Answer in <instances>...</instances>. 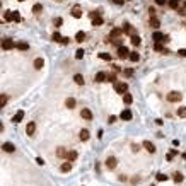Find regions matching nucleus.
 <instances>
[{"mask_svg": "<svg viewBox=\"0 0 186 186\" xmlns=\"http://www.w3.org/2000/svg\"><path fill=\"white\" fill-rule=\"evenodd\" d=\"M152 39L156 41V43H167L169 41V36H166V34H162V32H159V31H154V34H152Z\"/></svg>", "mask_w": 186, "mask_h": 186, "instance_id": "f257e3e1", "label": "nucleus"}, {"mask_svg": "<svg viewBox=\"0 0 186 186\" xmlns=\"http://www.w3.org/2000/svg\"><path fill=\"white\" fill-rule=\"evenodd\" d=\"M183 99V94L179 92V91H171L169 94H167V101L169 103H179Z\"/></svg>", "mask_w": 186, "mask_h": 186, "instance_id": "f03ea898", "label": "nucleus"}, {"mask_svg": "<svg viewBox=\"0 0 186 186\" xmlns=\"http://www.w3.org/2000/svg\"><path fill=\"white\" fill-rule=\"evenodd\" d=\"M115 91H116L118 94L125 96V94L128 92V84H126V82H118V84H115Z\"/></svg>", "mask_w": 186, "mask_h": 186, "instance_id": "7ed1b4c3", "label": "nucleus"}, {"mask_svg": "<svg viewBox=\"0 0 186 186\" xmlns=\"http://www.w3.org/2000/svg\"><path fill=\"white\" fill-rule=\"evenodd\" d=\"M14 48H15V43H14L10 38H5V39H2V50L9 51V50H14Z\"/></svg>", "mask_w": 186, "mask_h": 186, "instance_id": "20e7f679", "label": "nucleus"}, {"mask_svg": "<svg viewBox=\"0 0 186 186\" xmlns=\"http://www.w3.org/2000/svg\"><path fill=\"white\" fill-rule=\"evenodd\" d=\"M118 56H120L121 60H126V58H130V51L126 50V46H120V48H118Z\"/></svg>", "mask_w": 186, "mask_h": 186, "instance_id": "39448f33", "label": "nucleus"}, {"mask_svg": "<svg viewBox=\"0 0 186 186\" xmlns=\"http://www.w3.org/2000/svg\"><path fill=\"white\" fill-rule=\"evenodd\" d=\"M2 150H3V152H9V154H14V152H15V147H14V144L5 142V144H2Z\"/></svg>", "mask_w": 186, "mask_h": 186, "instance_id": "423d86ee", "label": "nucleus"}, {"mask_svg": "<svg viewBox=\"0 0 186 186\" xmlns=\"http://www.w3.org/2000/svg\"><path fill=\"white\" fill-rule=\"evenodd\" d=\"M70 14H72V17H75V19H80V17H82V9H80L79 5H75V7H72Z\"/></svg>", "mask_w": 186, "mask_h": 186, "instance_id": "0eeeda50", "label": "nucleus"}, {"mask_svg": "<svg viewBox=\"0 0 186 186\" xmlns=\"http://www.w3.org/2000/svg\"><path fill=\"white\" fill-rule=\"evenodd\" d=\"M80 116H82L84 120H87V121H91V120H92V111H91L89 108H84V109L80 111Z\"/></svg>", "mask_w": 186, "mask_h": 186, "instance_id": "6e6552de", "label": "nucleus"}, {"mask_svg": "<svg viewBox=\"0 0 186 186\" xmlns=\"http://www.w3.org/2000/svg\"><path fill=\"white\" fill-rule=\"evenodd\" d=\"M34 132H36V123H34V121H29V123H27V126H26V133H27L29 137H32V135H34Z\"/></svg>", "mask_w": 186, "mask_h": 186, "instance_id": "1a4fd4ad", "label": "nucleus"}, {"mask_svg": "<svg viewBox=\"0 0 186 186\" xmlns=\"http://www.w3.org/2000/svg\"><path fill=\"white\" fill-rule=\"evenodd\" d=\"M142 145L145 147V150H147V152H150V154H156V145H154L152 142H149V140H145V142H144Z\"/></svg>", "mask_w": 186, "mask_h": 186, "instance_id": "9d476101", "label": "nucleus"}, {"mask_svg": "<svg viewBox=\"0 0 186 186\" xmlns=\"http://www.w3.org/2000/svg\"><path fill=\"white\" fill-rule=\"evenodd\" d=\"M116 164H118L116 157H108V161H106V166H108V169H109V171H113V169L116 167Z\"/></svg>", "mask_w": 186, "mask_h": 186, "instance_id": "9b49d317", "label": "nucleus"}, {"mask_svg": "<svg viewBox=\"0 0 186 186\" xmlns=\"http://www.w3.org/2000/svg\"><path fill=\"white\" fill-rule=\"evenodd\" d=\"M15 48L21 50V51H27V50H29V43H26V41H17V43H15Z\"/></svg>", "mask_w": 186, "mask_h": 186, "instance_id": "f8f14e48", "label": "nucleus"}, {"mask_svg": "<svg viewBox=\"0 0 186 186\" xmlns=\"http://www.w3.org/2000/svg\"><path fill=\"white\" fill-rule=\"evenodd\" d=\"M132 116H133V115H132V111H130V109H125V111H121V115H120V118H121L123 121H130V120H132Z\"/></svg>", "mask_w": 186, "mask_h": 186, "instance_id": "ddd939ff", "label": "nucleus"}, {"mask_svg": "<svg viewBox=\"0 0 186 186\" xmlns=\"http://www.w3.org/2000/svg\"><path fill=\"white\" fill-rule=\"evenodd\" d=\"M89 137H91V133H89V130H80V133H79V138L82 140V142H87L89 140Z\"/></svg>", "mask_w": 186, "mask_h": 186, "instance_id": "4468645a", "label": "nucleus"}, {"mask_svg": "<svg viewBox=\"0 0 186 186\" xmlns=\"http://www.w3.org/2000/svg\"><path fill=\"white\" fill-rule=\"evenodd\" d=\"M94 80H96V82H104V80H108V75H106L104 72H97L96 77H94Z\"/></svg>", "mask_w": 186, "mask_h": 186, "instance_id": "2eb2a0df", "label": "nucleus"}, {"mask_svg": "<svg viewBox=\"0 0 186 186\" xmlns=\"http://www.w3.org/2000/svg\"><path fill=\"white\" fill-rule=\"evenodd\" d=\"M130 39H132V44H133V46H140V44H142V39H140V36H137V34H132Z\"/></svg>", "mask_w": 186, "mask_h": 186, "instance_id": "dca6fc26", "label": "nucleus"}, {"mask_svg": "<svg viewBox=\"0 0 186 186\" xmlns=\"http://www.w3.org/2000/svg\"><path fill=\"white\" fill-rule=\"evenodd\" d=\"M73 80H75V84H77V85H84V82H85L82 73H75V75H73Z\"/></svg>", "mask_w": 186, "mask_h": 186, "instance_id": "f3484780", "label": "nucleus"}, {"mask_svg": "<svg viewBox=\"0 0 186 186\" xmlns=\"http://www.w3.org/2000/svg\"><path fill=\"white\" fill-rule=\"evenodd\" d=\"M22 118H24V111L21 109V111H17V113L14 115V118H12V121H14V123H19V121H22Z\"/></svg>", "mask_w": 186, "mask_h": 186, "instance_id": "a211bd4d", "label": "nucleus"}, {"mask_svg": "<svg viewBox=\"0 0 186 186\" xmlns=\"http://www.w3.org/2000/svg\"><path fill=\"white\" fill-rule=\"evenodd\" d=\"M60 171H62V173H70V171H72V162H63V164L60 166Z\"/></svg>", "mask_w": 186, "mask_h": 186, "instance_id": "6ab92c4d", "label": "nucleus"}, {"mask_svg": "<svg viewBox=\"0 0 186 186\" xmlns=\"http://www.w3.org/2000/svg\"><path fill=\"white\" fill-rule=\"evenodd\" d=\"M121 32H123V29H118V27L111 29V39H116V38H120V36H121Z\"/></svg>", "mask_w": 186, "mask_h": 186, "instance_id": "aec40b11", "label": "nucleus"}, {"mask_svg": "<svg viewBox=\"0 0 186 186\" xmlns=\"http://www.w3.org/2000/svg\"><path fill=\"white\" fill-rule=\"evenodd\" d=\"M43 67H44V60H43V58H36V60H34V68H36V70H41Z\"/></svg>", "mask_w": 186, "mask_h": 186, "instance_id": "412c9836", "label": "nucleus"}, {"mask_svg": "<svg viewBox=\"0 0 186 186\" xmlns=\"http://www.w3.org/2000/svg\"><path fill=\"white\" fill-rule=\"evenodd\" d=\"M179 3H181V0H169L167 2V5L171 9H174V10H179Z\"/></svg>", "mask_w": 186, "mask_h": 186, "instance_id": "4be33fe9", "label": "nucleus"}, {"mask_svg": "<svg viewBox=\"0 0 186 186\" xmlns=\"http://www.w3.org/2000/svg\"><path fill=\"white\" fill-rule=\"evenodd\" d=\"M85 38H87V34H85L84 31H79V32L75 34V39H77L79 43H82V41H85Z\"/></svg>", "mask_w": 186, "mask_h": 186, "instance_id": "5701e85b", "label": "nucleus"}, {"mask_svg": "<svg viewBox=\"0 0 186 186\" xmlns=\"http://www.w3.org/2000/svg\"><path fill=\"white\" fill-rule=\"evenodd\" d=\"M75 104H77V103H75V99H73V97H68V99L65 101V106H67L68 109H73V108H75Z\"/></svg>", "mask_w": 186, "mask_h": 186, "instance_id": "b1692460", "label": "nucleus"}, {"mask_svg": "<svg viewBox=\"0 0 186 186\" xmlns=\"http://www.w3.org/2000/svg\"><path fill=\"white\" fill-rule=\"evenodd\" d=\"M32 12H34L36 15H39V14L43 12V5H41V3H34V5H32Z\"/></svg>", "mask_w": 186, "mask_h": 186, "instance_id": "393cba45", "label": "nucleus"}, {"mask_svg": "<svg viewBox=\"0 0 186 186\" xmlns=\"http://www.w3.org/2000/svg\"><path fill=\"white\" fill-rule=\"evenodd\" d=\"M156 179H157V181H161V183H164V181H169V176H167V174L159 173V174H156Z\"/></svg>", "mask_w": 186, "mask_h": 186, "instance_id": "a878e982", "label": "nucleus"}, {"mask_svg": "<svg viewBox=\"0 0 186 186\" xmlns=\"http://www.w3.org/2000/svg\"><path fill=\"white\" fill-rule=\"evenodd\" d=\"M150 26H152L154 29H157V27L161 26V21H159L157 17H150Z\"/></svg>", "mask_w": 186, "mask_h": 186, "instance_id": "bb28decb", "label": "nucleus"}, {"mask_svg": "<svg viewBox=\"0 0 186 186\" xmlns=\"http://www.w3.org/2000/svg\"><path fill=\"white\" fill-rule=\"evenodd\" d=\"M99 58L104 60V62H113V56L109 53H99Z\"/></svg>", "mask_w": 186, "mask_h": 186, "instance_id": "cd10ccee", "label": "nucleus"}, {"mask_svg": "<svg viewBox=\"0 0 186 186\" xmlns=\"http://www.w3.org/2000/svg\"><path fill=\"white\" fill-rule=\"evenodd\" d=\"M183 181H185V176H183L181 173H174V183L179 185V183H183Z\"/></svg>", "mask_w": 186, "mask_h": 186, "instance_id": "c85d7f7f", "label": "nucleus"}, {"mask_svg": "<svg viewBox=\"0 0 186 186\" xmlns=\"http://www.w3.org/2000/svg\"><path fill=\"white\" fill-rule=\"evenodd\" d=\"M176 115H178L179 118H186V108H185V106H179L178 111H176Z\"/></svg>", "mask_w": 186, "mask_h": 186, "instance_id": "c756f323", "label": "nucleus"}, {"mask_svg": "<svg viewBox=\"0 0 186 186\" xmlns=\"http://www.w3.org/2000/svg\"><path fill=\"white\" fill-rule=\"evenodd\" d=\"M103 24H104L103 17H96V19H92V26H94V27H97V26H103Z\"/></svg>", "mask_w": 186, "mask_h": 186, "instance_id": "7c9ffc66", "label": "nucleus"}, {"mask_svg": "<svg viewBox=\"0 0 186 186\" xmlns=\"http://www.w3.org/2000/svg\"><path fill=\"white\" fill-rule=\"evenodd\" d=\"M132 101H133L132 94H130V92H126V94L123 96V103H125V104H132Z\"/></svg>", "mask_w": 186, "mask_h": 186, "instance_id": "2f4dec72", "label": "nucleus"}, {"mask_svg": "<svg viewBox=\"0 0 186 186\" xmlns=\"http://www.w3.org/2000/svg\"><path fill=\"white\" fill-rule=\"evenodd\" d=\"M67 159H68V162H72V161H75V159H77V152H75V150H72V152H68V154H67Z\"/></svg>", "mask_w": 186, "mask_h": 186, "instance_id": "473e14b6", "label": "nucleus"}, {"mask_svg": "<svg viewBox=\"0 0 186 186\" xmlns=\"http://www.w3.org/2000/svg\"><path fill=\"white\" fill-rule=\"evenodd\" d=\"M19 21H21V14L17 10H14L12 12V22H19Z\"/></svg>", "mask_w": 186, "mask_h": 186, "instance_id": "72a5a7b5", "label": "nucleus"}, {"mask_svg": "<svg viewBox=\"0 0 186 186\" xmlns=\"http://www.w3.org/2000/svg\"><path fill=\"white\" fill-rule=\"evenodd\" d=\"M51 39H53V41L62 43V39H63V38H62V34H60V32H53V34H51Z\"/></svg>", "mask_w": 186, "mask_h": 186, "instance_id": "f704fd0d", "label": "nucleus"}, {"mask_svg": "<svg viewBox=\"0 0 186 186\" xmlns=\"http://www.w3.org/2000/svg\"><path fill=\"white\" fill-rule=\"evenodd\" d=\"M130 60H132V62H138V60H140V55H138L137 51H132V53H130Z\"/></svg>", "mask_w": 186, "mask_h": 186, "instance_id": "c9c22d12", "label": "nucleus"}, {"mask_svg": "<svg viewBox=\"0 0 186 186\" xmlns=\"http://www.w3.org/2000/svg\"><path fill=\"white\" fill-rule=\"evenodd\" d=\"M75 58H77V60H82V58H84V50H82V48H79V50L75 51Z\"/></svg>", "mask_w": 186, "mask_h": 186, "instance_id": "e433bc0d", "label": "nucleus"}, {"mask_svg": "<svg viewBox=\"0 0 186 186\" xmlns=\"http://www.w3.org/2000/svg\"><path fill=\"white\" fill-rule=\"evenodd\" d=\"M53 24H55L56 27H60V26L63 24V19H62V17H55V19H53Z\"/></svg>", "mask_w": 186, "mask_h": 186, "instance_id": "4c0bfd02", "label": "nucleus"}, {"mask_svg": "<svg viewBox=\"0 0 186 186\" xmlns=\"http://www.w3.org/2000/svg\"><path fill=\"white\" fill-rule=\"evenodd\" d=\"M56 156H58V157H63V159H67V152H65L63 149H56Z\"/></svg>", "mask_w": 186, "mask_h": 186, "instance_id": "58836bf2", "label": "nucleus"}, {"mask_svg": "<svg viewBox=\"0 0 186 186\" xmlns=\"http://www.w3.org/2000/svg\"><path fill=\"white\" fill-rule=\"evenodd\" d=\"M154 50H156V51H164L162 43H156V44H154Z\"/></svg>", "mask_w": 186, "mask_h": 186, "instance_id": "ea45409f", "label": "nucleus"}, {"mask_svg": "<svg viewBox=\"0 0 186 186\" xmlns=\"http://www.w3.org/2000/svg\"><path fill=\"white\" fill-rule=\"evenodd\" d=\"M5 104H7V96H5V94H2V96H0V106L3 108Z\"/></svg>", "mask_w": 186, "mask_h": 186, "instance_id": "a19ab883", "label": "nucleus"}, {"mask_svg": "<svg viewBox=\"0 0 186 186\" xmlns=\"http://www.w3.org/2000/svg\"><path fill=\"white\" fill-rule=\"evenodd\" d=\"M96 17H101V10H94V12H91V19H96Z\"/></svg>", "mask_w": 186, "mask_h": 186, "instance_id": "79ce46f5", "label": "nucleus"}, {"mask_svg": "<svg viewBox=\"0 0 186 186\" xmlns=\"http://www.w3.org/2000/svg\"><path fill=\"white\" fill-rule=\"evenodd\" d=\"M3 17H5V21H7V22H12V12H9V10H7Z\"/></svg>", "mask_w": 186, "mask_h": 186, "instance_id": "37998d69", "label": "nucleus"}, {"mask_svg": "<svg viewBox=\"0 0 186 186\" xmlns=\"http://www.w3.org/2000/svg\"><path fill=\"white\" fill-rule=\"evenodd\" d=\"M108 80H109V82H113V84H118V80H116V75H115V73L108 75Z\"/></svg>", "mask_w": 186, "mask_h": 186, "instance_id": "c03bdc74", "label": "nucleus"}, {"mask_svg": "<svg viewBox=\"0 0 186 186\" xmlns=\"http://www.w3.org/2000/svg\"><path fill=\"white\" fill-rule=\"evenodd\" d=\"M123 31H125V32H130V31H132V26H130L128 22H125V24H123Z\"/></svg>", "mask_w": 186, "mask_h": 186, "instance_id": "a18cd8bd", "label": "nucleus"}, {"mask_svg": "<svg viewBox=\"0 0 186 186\" xmlns=\"http://www.w3.org/2000/svg\"><path fill=\"white\" fill-rule=\"evenodd\" d=\"M125 75H128V77L133 75V70H132V68H125Z\"/></svg>", "mask_w": 186, "mask_h": 186, "instance_id": "49530a36", "label": "nucleus"}, {"mask_svg": "<svg viewBox=\"0 0 186 186\" xmlns=\"http://www.w3.org/2000/svg\"><path fill=\"white\" fill-rule=\"evenodd\" d=\"M138 181H140V178H138V176H133V178H132V185H137Z\"/></svg>", "mask_w": 186, "mask_h": 186, "instance_id": "de8ad7c7", "label": "nucleus"}, {"mask_svg": "<svg viewBox=\"0 0 186 186\" xmlns=\"http://www.w3.org/2000/svg\"><path fill=\"white\" fill-rule=\"evenodd\" d=\"M116 120H118V118H116V116H115V115H113V116H109V120H108V121H109V123H115V121H116Z\"/></svg>", "mask_w": 186, "mask_h": 186, "instance_id": "09e8293b", "label": "nucleus"}, {"mask_svg": "<svg viewBox=\"0 0 186 186\" xmlns=\"http://www.w3.org/2000/svg\"><path fill=\"white\" fill-rule=\"evenodd\" d=\"M166 2H167V0H156L157 5H166Z\"/></svg>", "mask_w": 186, "mask_h": 186, "instance_id": "8fccbe9b", "label": "nucleus"}, {"mask_svg": "<svg viewBox=\"0 0 186 186\" xmlns=\"http://www.w3.org/2000/svg\"><path fill=\"white\" fill-rule=\"evenodd\" d=\"M178 55H179V56H186V50H179Z\"/></svg>", "mask_w": 186, "mask_h": 186, "instance_id": "3c124183", "label": "nucleus"}, {"mask_svg": "<svg viewBox=\"0 0 186 186\" xmlns=\"http://www.w3.org/2000/svg\"><path fill=\"white\" fill-rule=\"evenodd\" d=\"M149 12H150V15H152V17L156 15V9H154V7H150V9H149Z\"/></svg>", "mask_w": 186, "mask_h": 186, "instance_id": "603ef678", "label": "nucleus"}, {"mask_svg": "<svg viewBox=\"0 0 186 186\" xmlns=\"http://www.w3.org/2000/svg\"><path fill=\"white\" fill-rule=\"evenodd\" d=\"M36 162H38V164H39V166H43V164H44V162H43V159H41V157H36Z\"/></svg>", "mask_w": 186, "mask_h": 186, "instance_id": "864d4df0", "label": "nucleus"}, {"mask_svg": "<svg viewBox=\"0 0 186 186\" xmlns=\"http://www.w3.org/2000/svg\"><path fill=\"white\" fill-rule=\"evenodd\" d=\"M132 150H133V152H137V150H138V145H137V144H133V145H132Z\"/></svg>", "mask_w": 186, "mask_h": 186, "instance_id": "5fc2aeb1", "label": "nucleus"}, {"mask_svg": "<svg viewBox=\"0 0 186 186\" xmlns=\"http://www.w3.org/2000/svg\"><path fill=\"white\" fill-rule=\"evenodd\" d=\"M68 41H70V39H68V38H63V39H62V44H67V43H68Z\"/></svg>", "mask_w": 186, "mask_h": 186, "instance_id": "6e6d98bb", "label": "nucleus"}, {"mask_svg": "<svg viewBox=\"0 0 186 186\" xmlns=\"http://www.w3.org/2000/svg\"><path fill=\"white\" fill-rule=\"evenodd\" d=\"M183 159H186V152H185V154H183Z\"/></svg>", "mask_w": 186, "mask_h": 186, "instance_id": "4d7b16f0", "label": "nucleus"}, {"mask_svg": "<svg viewBox=\"0 0 186 186\" xmlns=\"http://www.w3.org/2000/svg\"><path fill=\"white\" fill-rule=\"evenodd\" d=\"M55 2H63V0H55Z\"/></svg>", "mask_w": 186, "mask_h": 186, "instance_id": "13d9d810", "label": "nucleus"}, {"mask_svg": "<svg viewBox=\"0 0 186 186\" xmlns=\"http://www.w3.org/2000/svg\"><path fill=\"white\" fill-rule=\"evenodd\" d=\"M185 9H186V2H185Z\"/></svg>", "mask_w": 186, "mask_h": 186, "instance_id": "bf43d9fd", "label": "nucleus"}, {"mask_svg": "<svg viewBox=\"0 0 186 186\" xmlns=\"http://www.w3.org/2000/svg\"><path fill=\"white\" fill-rule=\"evenodd\" d=\"M19 2H24V0H19Z\"/></svg>", "mask_w": 186, "mask_h": 186, "instance_id": "052dcab7", "label": "nucleus"}]
</instances>
